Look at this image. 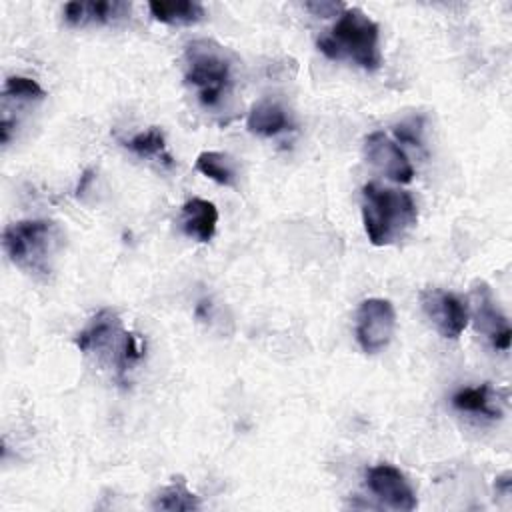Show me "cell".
<instances>
[{
  "mask_svg": "<svg viewBox=\"0 0 512 512\" xmlns=\"http://www.w3.org/2000/svg\"><path fill=\"white\" fill-rule=\"evenodd\" d=\"M318 50L332 60H352L364 70L382 64L378 24L356 6H346L330 34L318 38Z\"/></svg>",
  "mask_w": 512,
  "mask_h": 512,
  "instance_id": "obj_3",
  "label": "cell"
},
{
  "mask_svg": "<svg viewBox=\"0 0 512 512\" xmlns=\"http://www.w3.org/2000/svg\"><path fill=\"white\" fill-rule=\"evenodd\" d=\"M148 8L154 20L168 26H190L206 16V8L196 0H152Z\"/></svg>",
  "mask_w": 512,
  "mask_h": 512,
  "instance_id": "obj_13",
  "label": "cell"
},
{
  "mask_svg": "<svg viewBox=\"0 0 512 512\" xmlns=\"http://www.w3.org/2000/svg\"><path fill=\"white\" fill-rule=\"evenodd\" d=\"M364 156L386 178H390V180H394L398 184H408L414 178V166L410 164L408 156L382 130H376V132L366 136V140H364Z\"/></svg>",
  "mask_w": 512,
  "mask_h": 512,
  "instance_id": "obj_10",
  "label": "cell"
},
{
  "mask_svg": "<svg viewBox=\"0 0 512 512\" xmlns=\"http://www.w3.org/2000/svg\"><path fill=\"white\" fill-rule=\"evenodd\" d=\"M44 96H46L44 88L28 76H8L2 90L4 100L34 102V100H44Z\"/></svg>",
  "mask_w": 512,
  "mask_h": 512,
  "instance_id": "obj_19",
  "label": "cell"
},
{
  "mask_svg": "<svg viewBox=\"0 0 512 512\" xmlns=\"http://www.w3.org/2000/svg\"><path fill=\"white\" fill-rule=\"evenodd\" d=\"M196 170L220 186H234L236 182V164L224 152H216V150L200 152L196 158Z\"/></svg>",
  "mask_w": 512,
  "mask_h": 512,
  "instance_id": "obj_17",
  "label": "cell"
},
{
  "mask_svg": "<svg viewBox=\"0 0 512 512\" xmlns=\"http://www.w3.org/2000/svg\"><path fill=\"white\" fill-rule=\"evenodd\" d=\"M368 490L388 508L412 512L418 506L416 494L406 476L392 464H376L366 472Z\"/></svg>",
  "mask_w": 512,
  "mask_h": 512,
  "instance_id": "obj_9",
  "label": "cell"
},
{
  "mask_svg": "<svg viewBox=\"0 0 512 512\" xmlns=\"http://www.w3.org/2000/svg\"><path fill=\"white\" fill-rule=\"evenodd\" d=\"M288 114L286 110L274 100H260L248 112L246 126L252 134L258 136H276L288 128Z\"/></svg>",
  "mask_w": 512,
  "mask_h": 512,
  "instance_id": "obj_14",
  "label": "cell"
},
{
  "mask_svg": "<svg viewBox=\"0 0 512 512\" xmlns=\"http://www.w3.org/2000/svg\"><path fill=\"white\" fill-rule=\"evenodd\" d=\"M420 304L432 326L442 338L456 340L468 326V304L454 292L426 288L420 292Z\"/></svg>",
  "mask_w": 512,
  "mask_h": 512,
  "instance_id": "obj_8",
  "label": "cell"
},
{
  "mask_svg": "<svg viewBox=\"0 0 512 512\" xmlns=\"http://www.w3.org/2000/svg\"><path fill=\"white\" fill-rule=\"evenodd\" d=\"M130 12L128 2L120 0H92V2H68L64 4V20L70 26L86 24H108Z\"/></svg>",
  "mask_w": 512,
  "mask_h": 512,
  "instance_id": "obj_11",
  "label": "cell"
},
{
  "mask_svg": "<svg viewBox=\"0 0 512 512\" xmlns=\"http://www.w3.org/2000/svg\"><path fill=\"white\" fill-rule=\"evenodd\" d=\"M396 330V310L386 298H368L356 312V340L366 354L384 350Z\"/></svg>",
  "mask_w": 512,
  "mask_h": 512,
  "instance_id": "obj_6",
  "label": "cell"
},
{
  "mask_svg": "<svg viewBox=\"0 0 512 512\" xmlns=\"http://www.w3.org/2000/svg\"><path fill=\"white\" fill-rule=\"evenodd\" d=\"M184 78L196 88L204 106H214L232 82V54L214 40H196L184 52Z\"/></svg>",
  "mask_w": 512,
  "mask_h": 512,
  "instance_id": "obj_4",
  "label": "cell"
},
{
  "mask_svg": "<svg viewBox=\"0 0 512 512\" xmlns=\"http://www.w3.org/2000/svg\"><path fill=\"white\" fill-rule=\"evenodd\" d=\"M304 8L308 12H312L314 16H322V18H330V16H340L346 10V4L342 2H330V0H314V2H306Z\"/></svg>",
  "mask_w": 512,
  "mask_h": 512,
  "instance_id": "obj_20",
  "label": "cell"
},
{
  "mask_svg": "<svg viewBox=\"0 0 512 512\" xmlns=\"http://www.w3.org/2000/svg\"><path fill=\"white\" fill-rule=\"evenodd\" d=\"M182 230L196 242H210L218 226V208L214 202L204 198H190L182 206Z\"/></svg>",
  "mask_w": 512,
  "mask_h": 512,
  "instance_id": "obj_12",
  "label": "cell"
},
{
  "mask_svg": "<svg viewBox=\"0 0 512 512\" xmlns=\"http://www.w3.org/2000/svg\"><path fill=\"white\" fill-rule=\"evenodd\" d=\"M124 146L134 152L140 158H154L164 166H174V158L170 156L168 148H166V138L164 132L158 126H150L144 132H138L136 136H132L130 140L124 142Z\"/></svg>",
  "mask_w": 512,
  "mask_h": 512,
  "instance_id": "obj_16",
  "label": "cell"
},
{
  "mask_svg": "<svg viewBox=\"0 0 512 512\" xmlns=\"http://www.w3.org/2000/svg\"><path fill=\"white\" fill-rule=\"evenodd\" d=\"M362 222L372 246H390L416 226L418 208L410 192L368 182L362 188Z\"/></svg>",
  "mask_w": 512,
  "mask_h": 512,
  "instance_id": "obj_1",
  "label": "cell"
},
{
  "mask_svg": "<svg viewBox=\"0 0 512 512\" xmlns=\"http://www.w3.org/2000/svg\"><path fill=\"white\" fill-rule=\"evenodd\" d=\"M452 406L460 412L482 414L486 418H498L500 416V408L496 404V394H494L490 384L460 388L452 396Z\"/></svg>",
  "mask_w": 512,
  "mask_h": 512,
  "instance_id": "obj_15",
  "label": "cell"
},
{
  "mask_svg": "<svg viewBox=\"0 0 512 512\" xmlns=\"http://www.w3.org/2000/svg\"><path fill=\"white\" fill-rule=\"evenodd\" d=\"M126 336H128V332L122 330L118 314L110 308H102L74 336V344L82 354H90V352L102 354L104 350L112 348L114 366H116L118 376H120L122 360H124V348H126Z\"/></svg>",
  "mask_w": 512,
  "mask_h": 512,
  "instance_id": "obj_5",
  "label": "cell"
},
{
  "mask_svg": "<svg viewBox=\"0 0 512 512\" xmlns=\"http://www.w3.org/2000/svg\"><path fill=\"white\" fill-rule=\"evenodd\" d=\"M62 244L64 234L52 220H18L2 232V246L10 262L34 276H48L52 272Z\"/></svg>",
  "mask_w": 512,
  "mask_h": 512,
  "instance_id": "obj_2",
  "label": "cell"
},
{
  "mask_svg": "<svg viewBox=\"0 0 512 512\" xmlns=\"http://www.w3.org/2000/svg\"><path fill=\"white\" fill-rule=\"evenodd\" d=\"M468 314L474 318V326L482 332L492 348L508 350L510 348V324L506 314L500 310L498 300L492 294V288L484 280H474L470 290Z\"/></svg>",
  "mask_w": 512,
  "mask_h": 512,
  "instance_id": "obj_7",
  "label": "cell"
},
{
  "mask_svg": "<svg viewBox=\"0 0 512 512\" xmlns=\"http://www.w3.org/2000/svg\"><path fill=\"white\" fill-rule=\"evenodd\" d=\"M200 500L194 492H190L184 484V480L172 482L164 486L152 502V510H168V512H188V510H198Z\"/></svg>",
  "mask_w": 512,
  "mask_h": 512,
  "instance_id": "obj_18",
  "label": "cell"
}]
</instances>
